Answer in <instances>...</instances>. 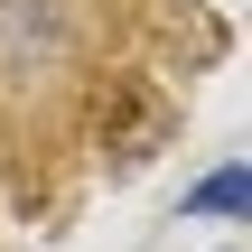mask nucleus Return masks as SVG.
Instances as JSON below:
<instances>
[{
  "mask_svg": "<svg viewBox=\"0 0 252 252\" xmlns=\"http://www.w3.org/2000/svg\"><path fill=\"white\" fill-rule=\"evenodd\" d=\"M234 206H243V168H224V178L196 187V215H234Z\"/></svg>",
  "mask_w": 252,
  "mask_h": 252,
  "instance_id": "1",
  "label": "nucleus"
}]
</instances>
